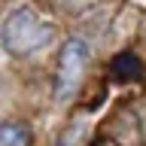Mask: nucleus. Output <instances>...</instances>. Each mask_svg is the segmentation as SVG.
<instances>
[{
  "label": "nucleus",
  "instance_id": "f257e3e1",
  "mask_svg": "<svg viewBox=\"0 0 146 146\" xmlns=\"http://www.w3.org/2000/svg\"><path fill=\"white\" fill-rule=\"evenodd\" d=\"M55 27L52 21H46L34 6L27 3H18L6 12L3 25H0V43L9 55L15 58H27V55H36L40 49L52 43Z\"/></svg>",
  "mask_w": 146,
  "mask_h": 146
},
{
  "label": "nucleus",
  "instance_id": "f03ea898",
  "mask_svg": "<svg viewBox=\"0 0 146 146\" xmlns=\"http://www.w3.org/2000/svg\"><path fill=\"white\" fill-rule=\"evenodd\" d=\"M88 43L85 40H67L58 55V67H55V98L67 100L79 91L85 79V67H88Z\"/></svg>",
  "mask_w": 146,
  "mask_h": 146
},
{
  "label": "nucleus",
  "instance_id": "7ed1b4c3",
  "mask_svg": "<svg viewBox=\"0 0 146 146\" xmlns=\"http://www.w3.org/2000/svg\"><path fill=\"white\" fill-rule=\"evenodd\" d=\"M34 131L25 122H3L0 125V146H31Z\"/></svg>",
  "mask_w": 146,
  "mask_h": 146
},
{
  "label": "nucleus",
  "instance_id": "20e7f679",
  "mask_svg": "<svg viewBox=\"0 0 146 146\" xmlns=\"http://www.w3.org/2000/svg\"><path fill=\"white\" fill-rule=\"evenodd\" d=\"M116 70L119 73H122V70H131V76H134V73L140 70V64H137L134 55H122V58H116Z\"/></svg>",
  "mask_w": 146,
  "mask_h": 146
}]
</instances>
